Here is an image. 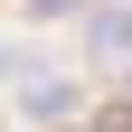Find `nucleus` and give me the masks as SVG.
I'll return each mask as SVG.
<instances>
[{
    "mask_svg": "<svg viewBox=\"0 0 132 132\" xmlns=\"http://www.w3.org/2000/svg\"><path fill=\"white\" fill-rule=\"evenodd\" d=\"M0 76H19L10 94H19L28 123H66V113H76V76H57V66H19L10 47H0Z\"/></svg>",
    "mask_w": 132,
    "mask_h": 132,
    "instance_id": "1",
    "label": "nucleus"
},
{
    "mask_svg": "<svg viewBox=\"0 0 132 132\" xmlns=\"http://www.w3.org/2000/svg\"><path fill=\"white\" fill-rule=\"evenodd\" d=\"M85 38H94V57H104V66H123V57H132V0L94 10V19H85Z\"/></svg>",
    "mask_w": 132,
    "mask_h": 132,
    "instance_id": "2",
    "label": "nucleus"
},
{
    "mask_svg": "<svg viewBox=\"0 0 132 132\" xmlns=\"http://www.w3.org/2000/svg\"><path fill=\"white\" fill-rule=\"evenodd\" d=\"M38 19H66V10H104V0H28Z\"/></svg>",
    "mask_w": 132,
    "mask_h": 132,
    "instance_id": "3",
    "label": "nucleus"
}]
</instances>
